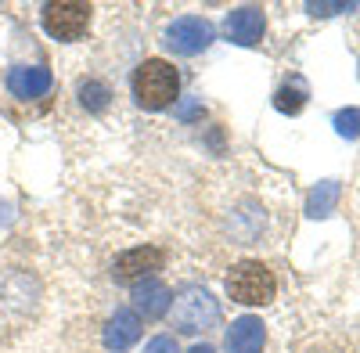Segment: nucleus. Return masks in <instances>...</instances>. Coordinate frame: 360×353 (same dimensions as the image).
Segmentation results:
<instances>
[{
  "mask_svg": "<svg viewBox=\"0 0 360 353\" xmlns=\"http://www.w3.org/2000/svg\"><path fill=\"white\" fill-rule=\"evenodd\" d=\"M176 91H180V76L169 62L162 58H148L134 69V101L148 112H159V108H169L176 101Z\"/></svg>",
  "mask_w": 360,
  "mask_h": 353,
  "instance_id": "nucleus-1",
  "label": "nucleus"
},
{
  "mask_svg": "<svg viewBox=\"0 0 360 353\" xmlns=\"http://www.w3.org/2000/svg\"><path fill=\"white\" fill-rule=\"evenodd\" d=\"M169 310H173L176 332H184V335H198V332L213 328L220 321V303L209 296L205 288H198V285L180 288L173 296V303H169Z\"/></svg>",
  "mask_w": 360,
  "mask_h": 353,
  "instance_id": "nucleus-2",
  "label": "nucleus"
},
{
  "mask_svg": "<svg viewBox=\"0 0 360 353\" xmlns=\"http://www.w3.org/2000/svg\"><path fill=\"white\" fill-rule=\"evenodd\" d=\"M274 292H278V281L259 259L234 263L231 274H227V296L242 307H263V303L274 300Z\"/></svg>",
  "mask_w": 360,
  "mask_h": 353,
  "instance_id": "nucleus-3",
  "label": "nucleus"
},
{
  "mask_svg": "<svg viewBox=\"0 0 360 353\" xmlns=\"http://www.w3.org/2000/svg\"><path fill=\"white\" fill-rule=\"evenodd\" d=\"M44 29L54 40H79L90 29V4H79V0H58V4L44 8Z\"/></svg>",
  "mask_w": 360,
  "mask_h": 353,
  "instance_id": "nucleus-4",
  "label": "nucleus"
},
{
  "mask_svg": "<svg viewBox=\"0 0 360 353\" xmlns=\"http://www.w3.org/2000/svg\"><path fill=\"white\" fill-rule=\"evenodd\" d=\"M213 37H217V29L209 25L205 18H198V15H188V18H176V22H169V29H166V47L173 51V54H198V51H205L209 44H213Z\"/></svg>",
  "mask_w": 360,
  "mask_h": 353,
  "instance_id": "nucleus-5",
  "label": "nucleus"
},
{
  "mask_svg": "<svg viewBox=\"0 0 360 353\" xmlns=\"http://www.w3.org/2000/svg\"><path fill=\"white\" fill-rule=\"evenodd\" d=\"M162 249L155 245H141V249H127L119 252L112 263V278L115 281H148V274L162 271Z\"/></svg>",
  "mask_w": 360,
  "mask_h": 353,
  "instance_id": "nucleus-6",
  "label": "nucleus"
},
{
  "mask_svg": "<svg viewBox=\"0 0 360 353\" xmlns=\"http://www.w3.org/2000/svg\"><path fill=\"white\" fill-rule=\"evenodd\" d=\"M263 29H266V18H263V11H259V8H252V4L234 8V11L227 15V22H224L227 40H231V44H242V47L259 44Z\"/></svg>",
  "mask_w": 360,
  "mask_h": 353,
  "instance_id": "nucleus-7",
  "label": "nucleus"
},
{
  "mask_svg": "<svg viewBox=\"0 0 360 353\" xmlns=\"http://www.w3.org/2000/svg\"><path fill=\"white\" fill-rule=\"evenodd\" d=\"M51 83H54V76H51L47 65H18V69L8 72V91L22 101L44 98L51 91Z\"/></svg>",
  "mask_w": 360,
  "mask_h": 353,
  "instance_id": "nucleus-8",
  "label": "nucleus"
},
{
  "mask_svg": "<svg viewBox=\"0 0 360 353\" xmlns=\"http://www.w3.org/2000/svg\"><path fill=\"white\" fill-rule=\"evenodd\" d=\"M141 339V317L134 310H115L105 325V346L112 353H127Z\"/></svg>",
  "mask_w": 360,
  "mask_h": 353,
  "instance_id": "nucleus-9",
  "label": "nucleus"
},
{
  "mask_svg": "<svg viewBox=\"0 0 360 353\" xmlns=\"http://www.w3.org/2000/svg\"><path fill=\"white\" fill-rule=\"evenodd\" d=\"M263 342H266V328L252 314L238 317L231 325V332H227V353H259Z\"/></svg>",
  "mask_w": 360,
  "mask_h": 353,
  "instance_id": "nucleus-10",
  "label": "nucleus"
},
{
  "mask_svg": "<svg viewBox=\"0 0 360 353\" xmlns=\"http://www.w3.org/2000/svg\"><path fill=\"white\" fill-rule=\"evenodd\" d=\"M169 303H173V292H169L162 281H155V278L137 281V288H134V307H137V314H144L148 321H155V317L169 314Z\"/></svg>",
  "mask_w": 360,
  "mask_h": 353,
  "instance_id": "nucleus-11",
  "label": "nucleus"
},
{
  "mask_svg": "<svg viewBox=\"0 0 360 353\" xmlns=\"http://www.w3.org/2000/svg\"><path fill=\"white\" fill-rule=\"evenodd\" d=\"M335 202H339V184L335 181H321L310 191V198H307V217H314V220L328 217V213L335 210Z\"/></svg>",
  "mask_w": 360,
  "mask_h": 353,
  "instance_id": "nucleus-12",
  "label": "nucleus"
},
{
  "mask_svg": "<svg viewBox=\"0 0 360 353\" xmlns=\"http://www.w3.org/2000/svg\"><path fill=\"white\" fill-rule=\"evenodd\" d=\"M274 105H278V112H285V115L303 112V105H307V86H303V79H292V83H285L281 91L274 94Z\"/></svg>",
  "mask_w": 360,
  "mask_h": 353,
  "instance_id": "nucleus-13",
  "label": "nucleus"
},
{
  "mask_svg": "<svg viewBox=\"0 0 360 353\" xmlns=\"http://www.w3.org/2000/svg\"><path fill=\"white\" fill-rule=\"evenodd\" d=\"M108 98H112L108 83H101V79H83V83H79V105H83V108L105 112V108H108Z\"/></svg>",
  "mask_w": 360,
  "mask_h": 353,
  "instance_id": "nucleus-14",
  "label": "nucleus"
},
{
  "mask_svg": "<svg viewBox=\"0 0 360 353\" xmlns=\"http://www.w3.org/2000/svg\"><path fill=\"white\" fill-rule=\"evenodd\" d=\"M335 130L342 134V137H360V108H342L339 115H335Z\"/></svg>",
  "mask_w": 360,
  "mask_h": 353,
  "instance_id": "nucleus-15",
  "label": "nucleus"
},
{
  "mask_svg": "<svg viewBox=\"0 0 360 353\" xmlns=\"http://www.w3.org/2000/svg\"><path fill=\"white\" fill-rule=\"evenodd\" d=\"M307 11L310 15H339V11H356V4H353V0H349V4H317V0H314V4H307Z\"/></svg>",
  "mask_w": 360,
  "mask_h": 353,
  "instance_id": "nucleus-16",
  "label": "nucleus"
},
{
  "mask_svg": "<svg viewBox=\"0 0 360 353\" xmlns=\"http://www.w3.org/2000/svg\"><path fill=\"white\" fill-rule=\"evenodd\" d=\"M144 353H180V349H176V339H169V335H155L152 342L144 346Z\"/></svg>",
  "mask_w": 360,
  "mask_h": 353,
  "instance_id": "nucleus-17",
  "label": "nucleus"
},
{
  "mask_svg": "<svg viewBox=\"0 0 360 353\" xmlns=\"http://www.w3.org/2000/svg\"><path fill=\"white\" fill-rule=\"evenodd\" d=\"M176 115H180V120H202V101H184V105H176Z\"/></svg>",
  "mask_w": 360,
  "mask_h": 353,
  "instance_id": "nucleus-18",
  "label": "nucleus"
},
{
  "mask_svg": "<svg viewBox=\"0 0 360 353\" xmlns=\"http://www.w3.org/2000/svg\"><path fill=\"white\" fill-rule=\"evenodd\" d=\"M11 213H15V210H11V205H8V202H4V205H0V224H11Z\"/></svg>",
  "mask_w": 360,
  "mask_h": 353,
  "instance_id": "nucleus-19",
  "label": "nucleus"
},
{
  "mask_svg": "<svg viewBox=\"0 0 360 353\" xmlns=\"http://www.w3.org/2000/svg\"><path fill=\"white\" fill-rule=\"evenodd\" d=\"M188 353H217V349H213V346H205V342H198V346H191Z\"/></svg>",
  "mask_w": 360,
  "mask_h": 353,
  "instance_id": "nucleus-20",
  "label": "nucleus"
}]
</instances>
